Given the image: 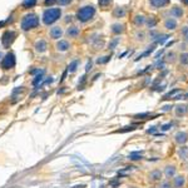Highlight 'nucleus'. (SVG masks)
<instances>
[{"label":"nucleus","instance_id":"obj_1","mask_svg":"<svg viewBox=\"0 0 188 188\" xmlns=\"http://www.w3.org/2000/svg\"><path fill=\"white\" fill-rule=\"evenodd\" d=\"M94 14H95V9H94V7H92V5H87V7L80 8L79 10H78L77 18H78L79 22L85 23L94 17Z\"/></svg>","mask_w":188,"mask_h":188},{"label":"nucleus","instance_id":"obj_2","mask_svg":"<svg viewBox=\"0 0 188 188\" xmlns=\"http://www.w3.org/2000/svg\"><path fill=\"white\" fill-rule=\"evenodd\" d=\"M60 15H61L60 9H56V8L48 9V10H45L43 14V23L45 25H50V24L55 23L56 20L60 18Z\"/></svg>","mask_w":188,"mask_h":188},{"label":"nucleus","instance_id":"obj_3","mask_svg":"<svg viewBox=\"0 0 188 188\" xmlns=\"http://www.w3.org/2000/svg\"><path fill=\"white\" fill-rule=\"evenodd\" d=\"M39 25V18L35 14H28L25 15L22 20V29L23 30H30L34 29Z\"/></svg>","mask_w":188,"mask_h":188},{"label":"nucleus","instance_id":"obj_4","mask_svg":"<svg viewBox=\"0 0 188 188\" xmlns=\"http://www.w3.org/2000/svg\"><path fill=\"white\" fill-rule=\"evenodd\" d=\"M17 38V33L13 30H7L1 36V43L4 45V48H9L13 44V41Z\"/></svg>","mask_w":188,"mask_h":188},{"label":"nucleus","instance_id":"obj_5","mask_svg":"<svg viewBox=\"0 0 188 188\" xmlns=\"http://www.w3.org/2000/svg\"><path fill=\"white\" fill-rule=\"evenodd\" d=\"M14 65H15V55L13 53H8L1 61L3 69H12V68H14Z\"/></svg>","mask_w":188,"mask_h":188},{"label":"nucleus","instance_id":"obj_6","mask_svg":"<svg viewBox=\"0 0 188 188\" xmlns=\"http://www.w3.org/2000/svg\"><path fill=\"white\" fill-rule=\"evenodd\" d=\"M46 48H48V45H46V41L45 40H38L35 43V49L36 51H39V53H44V51L46 50Z\"/></svg>","mask_w":188,"mask_h":188},{"label":"nucleus","instance_id":"obj_7","mask_svg":"<svg viewBox=\"0 0 188 188\" xmlns=\"http://www.w3.org/2000/svg\"><path fill=\"white\" fill-rule=\"evenodd\" d=\"M188 140V134L184 132H179L176 134V142L179 143V144H183Z\"/></svg>","mask_w":188,"mask_h":188},{"label":"nucleus","instance_id":"obj_8","mask_svg":"<svg viewBox=\"0 0 188 188\" xmlns=\"http://www.w3.org/2000/svg\"><path fill=\"white\" fill-rule=\"evenodd\" d=\"M61 34H63V30L59 27H54V28H51V30H50V36L53 39H59L61 36Z\"/></svg>","mask_w":188,"mask_h":188},{"label":"nucleus","instance_id":"obj_9","mask_svg":"<svg viewBox=\"0 0 188 188\" xmlns=\"http://www.w3.org/2000/svg\"><path fill=\"white\" fill-rule=\"evenodd\" d=\"M56 49H58L59 51H67L68 49H69V43L65 40H60L58 44H56Z\"/></svg>","mask_w":188,"mask_h":188},{"label":"nucleus","instance_id":"obj_10","mask_svg":"<svg viewBox=\"0 0 188 188\" xmlns=\"http://www.w3.org/2000/svg\"><path fill=\"white\" fill-rule=\"evenodd\" d=\"M150 4L153 5V7L155 8H162V7H164V5H167L169 3V0H149Z\"/></svg>","mask_w":188,"mask_h":188},{"label":"nucleus","instance_id":"obj_11","mask_svg":"<svg viewBox=\"0 0 188 188\" xmlns=\"http://www.w3.org/2000/svg\"><path fill=\"white\" fill-rule=\"evenodd\" d=\"M183 184H184V178L183 177H176V179H174V186L177 187V188H181V187H183Z\"/></svg>","mask_w":188,"mask_h":188},{"label":"nucleus","instance_id":"obj_12","mask_svg":"<svg viewBox=\"0 0 188 188\" xmlns=\"http://www.w3.org/2000/svg\"><path fill=\"white\" fill-rule=\"evenodd\" d=\"M35 4H36V0H24V1H23V7L25 9H29V8H33Z\"/></svg>","mask_w":188,"mask_h":188},{"label":"nucleus","instance_id":"obj_13","mask_svg":"<svg viewBox=\"0 0 188 188\" xmlns=\"http://www.w3.org/2000/svg\"><path fill=\"white\" fill-rule=\"evenodd\" d=\"M112 31H113V33H116V34L122 33V31H124V27H123V25H121V24H116V25H113Z\"/></svg>","mask_w":188,"mask_h":188},{"label":"nucleus","instance_id":"obj_14","mask_svg":"<svg viewBox=\"0 0 188 188\" xmlns=\"http://www.w3.org/2000/svg\"><path fill=\"white\" fill-rule=\"evenodd\" d=\"M140 158H142V153H140V152H133V153L129 154V159L130 161H138Z\"/></svg>","mask_w":188,"mask_h":188},{"label":"nucleus","instance_id":"obj_15","mask_svg":"<svg viewBox=\"0 0 188 188\" xmlns=\"http://www.w3.org/2000/svg\"><path fill=\"white\" fill-rule=\"evenodd\" d=\"M78 33H79V30H78V28H75V27L69 28V29H68V31H67V34L69 35V36H77Z\"/></svg>","mask_w":188,"mask_h":188},{"label":"nucleus","instance_id":"obj_16","mask_svg":"<svg viewBox=\"0 0 188 188\" xmlns=\"http://www.w3.org/2000/svg\"><path fill=\"white\" fill-rule=\"evenodd\" d=\"M174 173H176V168H174V167L168 166V167L166 168V176H167V177H172V176H174Z\"/></svg>","mask_w":188,"mask_h":188},{"label":"nucleus","instance_id":"obj_17","mask_svg":"<svg viewBox=\"0 0 188 188\" xmlns=\"http://www.w3.org/2000/svg\"><path fill=\"white\" fill-rule=\"evenodd\" d=\"M161 177H162V173H161V171H154L150 173V178H152L153 181H158L161 179Z\"/></svg>","mask_w":188,"mask_h":188},{"label":"nucleus","instance_id":"obj_18","mask_svg":"<svg viewBox=\"0 0 188 188\" xmlns=\"http://www.w3.org/2000/svg\"><path fill=\"white\" fill-rule=\"evenodd\" d=\"M77 67H78V60H74V61H72L69 67H68V70H69L70 73H74L77 70Z\"/></svg>","mask_w":188,"mask_h":188},{"label":"nucleus","instance_id":"obj_19","mask_svg":"<svg viewBox=\"0 0 188 188\" xmlns=\"http://www.w3.org/2000/svg\"><path fill=\"white\" fill-rule=\"evenodd\" d=\"M179 155H181V158L187 159V158H188V148H187V147L181 148V150H179Z\"/></svg>","mask_w":188,"mask_h":188},{"label":"nucleus","instance_id":"obj_20","mask_svg":"<svg viewBox=\"0 0 188 188\" xmlns=\"http://www.w3.org/2000/svg\"><path fill=\"white\" fill-rule=\"evenodd\" d=\"M166 27L168 28V29H174V28H176V20H174V19H169V20H167Z\"/></svg>","mask_w":188,"mask_h":188},{"label":"nucleus","instance_id":"obj_21","mask_svg":"<svg viewBox=\"0 0 188 188\" xmlns=\"http://www.w3.org/2000/svg\"><path fill=\"white\" fill-rule=\"evenodd\" d=\"M187 112V107L186 106H179V107H177V114H184Z\"/></svg>","mask_w":188,"mask_h":188},{"label":"nucleus","instance_id":"obj_22","mask_svg":"<svg viewBox=\"0 0 188 188\" xmlns=\"http://www.w3.org/2000/svg\"><path fill=\"white\" fill-rule=\"evenodd\" d=\"M43 73H44V72L41 70V73H40V74L35 77V79L33 80V84H34V85H36V84H38V83H39V82H41V79H43Z\"/></svg>","mask_w":188,"mask_h":188},{"label":"nucleus","instance_id":"obj_23","mask_svg":"<svg viewBox=\"0 0 188 188\" xmlns=\"http://www.w3.org/2000/svg\"><path fill=\"white\" fill-rule=\"evenodd\" d=\"M111 1L112 0H98V3H99L101 7H107V5L111 4Z\"/></svg>","mask_w":188,"mask_h":188},{"label":"nucleus","instance_id":"obj_24","mask_svg":"<svg viewBox=\"0 0 188 188\" xmlns=\"http://www.w3.org/2000/svg\"><path fill=\"white\" fill-rule=\"evenodd\" d=\"M172 14H174L176 17H181V15H182V10L178 9V8H176V9L172 10Z\"/></svg>","mask_w":188,"mask_h":188},{"label":"nucleus","instance_id":"obj_25","mask_svg":"<svg viewBox=\"0 0 188 188\" xmlns=\"http://www.w3.org/2000/svg\"><path fill=\"white\" fill-rule=\"evenodd\" d=\"M109 59H111V56H103V59H98V64H104V63H107Z\"/></svg>","mask_w":188,"mask_h":188},{"label":"nucleus","instance_id":"obj_26","mask_svg":"<svg viewBox=\"0 0 188 188\" xmlns=\"http://www.w3.org/2000/svg\"><path fill=\"white\" fill-rule=\"evenodd\" d=\"M60 5H68V4H70L72 3V0H56Z\"/></svg>","mask_w":188,"mask_h":188},{"label":"nucleus","instance_id":"obj_27","mask_svg":"<svg viewBox=\"0 0 188 188\" xmlns=\"http://www.w3.org/2000/svg\"><path fill=\"white\" fill-rule=\"evenodd\" d=\"M117 43H118V39H114V40L112 41V43L109 44V48H111V49H114V46L117 45Z\"/></svg>","mask_w":188,"mask_h":188},{"label":"nucleus","instance_id":"obj_28","mask_svg":"<svg viewBox=\"0 0 188 188\" xmlns=\"http://www.w3.org/2000/svg\"><path fill=\"white\" fill-rule=\"evenodd\" d=\"M161 188H171V184L168 183V182H164V183L161 184Z\"/></svg>","mask_w":188,"mask_h":188},{"label":"nucleus","instance_id":"obj_29","mask_svg":"<svg viewBox=\"0 0 188 188\" xmlns=\"http://www.w3.org/2000/svg\"><path fill=\"white\" fill-rule=\"evenodd\" d=\"M56 1V0H45V5H51V4H54Z\"/></svg>","mask_w":188,"mask_h":188},{"label":"nucleus","instance_id":"obj_30","mask_svg":"<svg viewBox=\"0 0 188 188\" xmlns=\"http://www.w3.org/2000/svg\"><path fill=\"white\" fill-rule=\"evenodd\" d=\"M182 61H183V63H187V61H188V55H187V54L182 55Z\"/></svg>","mask_w":188,"mask_h":188},{"label":"nucleus","instance_id":"obj_31","mask_svg":"<svg viewBox=\"0 0 188 188\" xmlns=\"http://www.w3.org/2000/svg\"><path fill=\"white\" fill-rule=\"evenodd\" d=\"M169 127H172V123H169V124H166V125H163V127H162V129H163V130H167V129H168Z\"/></svg>","mask_w":188,"mask_h":188},{"label":"nucleus","instance_id":"obj_32","mask_svg":"<svg viewBox=\"0 0 188 188\" xmlns=\"http://www.w3.org/2000/svg\"><path fill=\"white\" fill-rule=\"evenodd\" d=\"M90 68H92V61H90V63H88V64H87V72L89 70Z\"/></svg>","mask_w":188,"mask_h":188},{"label":"nucleus","instance_id":"obj_33","mask_svg":"<svg viewBox=\"0 0 188 188\" xmlns=\"http://www.w3.org/2000/svg\"><path fill=\"white\" fill-rule=\"evenodd\" d=\"M116 14H121V15H124V12H123V10H117V12H116Z\"/></svg>","mask_w":188,"mask_h":188},{"label":"nucleus","instance_id":"obj_34","mask_svg":"<svg viewBox=\"0 0 188 188\" xmlns=\"http://www.w3.org/2000/svg\"><path fill=\"white\" fill-rule=\"evenodd\" d=\"M154 130H155V127H153L152 129H148V133H154Z\"/></svg>","mask_w":188,"mask_h":188},{"label":"nucleus","instance_id":"obj_35","mask_svg":"<svg viewBox=\"0 0 188 188\" xmlns=\"http://www.w3.org/2000/svg\"><path fill=\"white\" fill-rule=\"evenodd\" d=\"M183 1H184V4H187V5H188V0H183Z\"/></svg>","mask_w":188,"mask_h":188},{"label":"nucleus","instance_id":"obj_36","mask_svg":"<svg viewBox=\"0 0 188 188\" xmlns=\"http://www.w3.org/2000/svg\"><path fill=\"white\" fill-rule=\"evenodd\" d=\"M1 25H4V22H0V27H1Z\"/></svg>","mask_w":188,"mask_h":188},{"label":"nucleus","instance_id":"obj_37","mask_svg":"<svg viewBox=\"0 0 188 188\" xmlns=\"http://www.w3.org/2000/svg\"><path fill=\"white\" fill-rule=\"evenodd\" d=\"M0 56H1V53H0Z\"/></svg>","mask_w":188,"mask_h":188}]
</instances>
